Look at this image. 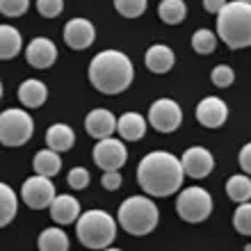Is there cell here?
<instances>
[{
  "label": "cell",
  "instance_id": "cell-1",
  "mask_svg": "<svg viewBox=\"0 0 251 251\" xmlns=\"http://www.w3.org/2000/svg\"><path fill=\"white\" fill-rule=\"evenodd\" d=\"M183 178V162L167 151L149 153L137 167V183L149 197H172L176 190H180Z\"/></svg>",
  "mask_w": 251,
  "mask_h": 251
},
{
  "label": "cell",
  "instance_id": "cell-2",
  "mask_svg": "<svg viewBox=\"0 0 251 251\" xmlns=\"http://www.w3.org/2000/svg\"><path fill=\"white\" fill-rule=\"evenodd\" d=\"M132 62L119 50H100L89 64L92 85L107 96L126 92L132 82Z\"/></svg>",
  "mask_w": 251,
  "mask_h": 251
},
{
  "label": "cell",
  "instance_id": "cell-3",
  "mask_svg": "<svg viewBox=\"0 0 251 251\" xmlns=\"http://www.w3.org/2000/svg\"><path fill=\"white\" fill-rule=\"evenodd\" d=\"M217 34L233 50L251 46V2H226L224 9L217 14Z\"/></svg>",
  "mask_w": 251,
  "mask_h": 251
},
{
  "label": "cell",
  "instance_id": "cell-4",
  "mask_svg": "<svg viewBox=\"0 0 251 251\" xmlns=\"http://www.w3.org/2000/svg\"><path fill=\"white\" fill-rule=\"evenodd\" d=\"M117 224L105 210H87L75 222V235L87 249H107L117 238Z\"/></svg>",
  "mask_w": 251,
  "mask_h": 251
},
{
  "label": "cell",
  "instance_id": "cell-5",
  "mask_svg": "<svg viewBox=\"0 0 251 251\" xmlns=\"http://www.w3.org/2000/svg\"><path fill=\"white\" fill-rule=\"evenodd\" d=\"M117 222L130 235H137V238L139 235H149L160 222L158 205L149 197H128L121 203Z\"/></svg>",
  "mask_w": 251,
  "mask_h": 251
},
{
  "label": "cell",
  "instance_id": "cell-6",
  "mask_svg": "<svg viewBox=\"0 0 251 251\" xmlns=\"http://www.w3.org/2000/svg\"><path fill=\"white\" fill-rule=\"evenodd\" d=\"M34 135V121L30 112L9 107L0 114V142L5 146H23Z\"/></svg>",
  "mask_w": 251,
  "mask_h": 251
},
{
  "label": "cell",
  "instance_id": "cell-7",
  "mask_svg": "<svg viewBox=\"0 0 251 251\" xmlns=\"http://www.w3.org/2000/svg\"><path fill=\"white\" fill-rule=\"evenodd\" d=\"M176 212L178 217L187 224H201L210 217L212 212V197L208 194V190L203 187H187L178 194L176 201Z\"/></svg>",
  "mask_w": 251,
  "mask_h": 251
},
{
  "label": "cell",
  "instance_id": "cell-8",
  "mask_svg": "<svg viewBox=\"0 0 251 251\" xmlns=\"http://www.w3.org/2000/svg\"><path fill=\"white\" fill-rule=\"evenodd\" d=\"M21 197H23V203L32 210H44V208H50V203L55 201V185L50 183L48 176H32L27 178L23 185H21Z\"/></svg>",
  "mask_w": 251,
  "mask_h": 251
},
{
  "label": "cell",
  "instance_id": "cell-9",
  "mask_svg": "<svg viewBox=\"0 0 251 251\" xmlns=\"http://www.w3.org/2000/svg\"><path fill=\"white\" fill-rule=\"evenodd\" d=\"M149 124L158 132H174L183 124V110L176 100L172 99H158L149 107Z\"/></svg>",
  "mask_w": 251,
  "mask_h": 251
},
{
  "label": "cell",
  "instance_id": "cell-10",
  "mask_svg": "<svg viewBox=\"0 0 251 251\" xmlns=\"http://www.w3.org/2000/svg\"><path fill=\"white\" fill-rule=\"evenodd\" d=\"M128 160V149L121 139L105 137L99 139V144L94 146V162L100 167V172H119Z\"/></svg>",
  "mask_w": 251,
  "mask_h": 251
},
{
  "label": "cell",
  "instance_id": "cell-11",
  "mask_svg": "<svg viewBox=\"0 0 251 251\" xmlns=\"http://www.w3.org/2000/svg\"><path fill=\"white\" fill-rule=\"evenodd\" d=\"M183 169H185V176L190 178H205L208 174L215 169V158H212V153L203 146H192L183 153Z\"/></svg>",
  "mask_w": 251,
  "mask_h": 251
},
{
  "label": "cell",
  "instance_id": "cell-12",
  "mask_svg": "<svg viewBox=\"0 0 251 251\" xmlns=\"http://www.w3.org/2000/svg\"><path fill=\"white\" fill-rule=\"evenodd\" d=\"M96 39V30L87 19H71L64 25V41L73 50H85Z\"/></svg>",
  "mask_w": 251,
  "mask_h": 251
},
{
  "label": "cell",
  "instance_id": "cell-13",
  "mask_svg": "<svg viewBox=\"0 0 251 251\" xmlns=\"http://www.w3.org/2000/svg\"><path fill=\"white\" fill-rule=\"evenodd\" d=\"M228 119V107L217 96H208L197 105V121L203 128H219Z\"/></svg>",
  "mask_w": 251,
  "mask_h": 251
},
{
  "label": "cell",
  "instance_id": "cell-14",
  "mask_svg": "<svg viewBox=\"0 0 251 251\" xmlns=\"http://www.w3.org/2000/svg\"><path fill=\"white\" fill-rule=\"evenodd\" d=\"M25 60L34 69H48L57 60V46L46 37H37L27 44L25 48Z\"/></svg>",
  "mask_w": 251,
  "mask_h": 251
},
{
  "label": "cell",
  "instance_id": "cell-15",
  "mask_svg": "<svg viewBox=\"0 0 251 251\" xmlns=\"http://www.w3.org/2000/svg\"><path fill=\"white\" fill-rule=\"evenodd\" d=\"M117 117H114L110 110L105 107H96L92 112L87 114L85 119V128L89 132V137L94 139H105V137H112V132H117Z\"/></svg>",
  "mask_w": 251,
  "mask_h": 251
},
{
  "label": "cell",
  "instance_id": "cell-16",
  "mask_svg": "<svg viewBox=\"0 0 251 251\" xmlns=\"http://www.w3.org/2000/svg\"><path fill=\"white\" fill-rule=\"evenodd\" d=\"M50 217H53L55 224H60V226H69L73 222H78V217H80L78 199L69 197V194H57L55 201L50 203Z\"/></svg>",
  "mask_w": 251,
  "mask_h": 251
},
{
  "label": "cell",
  "instance_id": "cell-17",
  "mask_svg": "<svg viewBox=\"0 0 251 251\" xmlns=\"http://www.w3.org/2000/svg\"><path fill=\"white\" fill-rule=\"evenodd\" d=\"M174 50L169 46H165V44H155V46H151L149 50H146L144 55V62H146V69L151 73H167L172 71L174 66Z\"/></svg>",
  "mask_w": 251,
  "mask_h": 251
},
{
  "label": "cell",
  "instance_id": "cell-18",
  "mask_svg": "<svg viewBox=\"0 0 251 251\" xmlns=\"http://www.w3.org/2000/svg\"><path fill=\"white\" fill-rule=\"evenodd\" d=\"M117 132L121 135V139L126 142H137L144 137L146 132V119L137 112H126L117 121Z\"/></svg>",
  "mask_w": 251,
  "mask_h": 251
},
{
  "label": "cell",
  "instance_id": "cell-19",
  "mask_svg": "<svg viewBox=\"0 0 251 251\" xmlns=\"http://www.w3.org/2000/svg\"><path fill=\"white\" fill-rule=\"evenodd\" d=\"M48 99V89L46 85L41 82V80H25V82H21L19 87V100L23 103L25 107H30V110H34V107H41L44 103H46Z\"/></svg>",
  "mask_w": 251,
  "mask_h": 251
},
{
  "label": "cell",
  "instance_id": "cell-20",
  "mask_svg": "<svg viewBox=\"0 0 251 251\" xmlns=\"http://www.w3.org/2000/svg\"><path fill=\"white\" fill-rule=\"evenodd\" d=\"M46 144L50 149H55V151L66 153L71 151L73 144H75V132L71 130V126L66 124H53L46 130Z\"/></svg>",
  "mask_w": 251,
  "mask_h": 251
},
{
  "label": "cell",
  "instance_id": "cell-21",
  "mask_svg": "<svg viewBox=\"0 0 251 251\" xmlns=\"http://www.w3.org/2000/svg\"><path fill=\"white\" fill-rule=\"evenodd\" d=\"M32 167L34 172L41 174V176H48V178H53L55 174H60V167H62V160H60V151H55V149H44L34 155L32 160Z\"/></svg>",
  "mask_w": 251,
  "mask_h": 251
},
{
  "label": "cell",
  "instance_id": "cell-22",
  "mask_svg": "<svg viewBox=\"0 0 251 251\" xmlns=\"http://www.w3.org/2000/svg\"><path fill=\"white\" fill-rule=\"evenodd\" d=\"M23 39L21 32L12 25H2L0 27V60H12L21 53Z\"/></svg>",
  "mask_w": 251,
  "mask_h": 251
},
{
  "label": "cell",
  "instance_id": "cell-23",
  "mask_svg": "<svg viewBox=\"0 0 251 251\" xmlns=\"http://www.w3.org/2000/svg\"><path fill=\"white\" fill-rule=\"evenodd\" d=\"M226 194L235 203H245L251 201V178L247 174H235L226 180Z\"/></svg>",
  "mask_w": 251,
  "mask_h": 251
},
{
  "label": "cell",
  "instance_id": "cell-24",
  "mask_svg": "<svg viewBox=\"0 0 251 251\" xmlns=\"http://www.w3.org/2000/svg\"><path fill=\"white\" fill-rule=\"evenodd\" d=\"M39 249L41 251H69V235L62 228H44L39 233Z\"/></svg>",
  "mask_w": 251,
  "mask_h": 251
},
{
  "label": "cell",
  "instance_id": "cell-25",
  "mask_svg": "<svg viewBox=\"0 0 251 251\" xmlns=\"http://www.w3.org/2000/svg\"><path fill=\"white\" fill-rule=\"evenodd\" d=\"M158 16L167 25H178L187 16V7L183 0H162L158 7Z\"/></svg>",
  "mask_w": 251,
  "mask_h": 251
},
{
  "label": "cell",
  "instance_id": "cell-26",
  "mask_svg": "<svg viewBox=\"0 0 251 251\" xmlns=\"http://www.w3.org/2000/svg\"><path fill=\"white\" fill-rule=\"evenodd\" d=\"M16 210H19V201H16V194L7 183H0V226H7L16 217Z\"/></svg>",
  "mask_w": 251,
  "mask_h": 251
},
{
  "label": "cell",
  "instance_id": "cell-27",
  "mask_svg": "<svg viewBox=\"0 0 251 251\" xmlns=\"http://www.w3.org/2000/svg\"><path fill=\"white\" fill-rule=\"evenodd\" d=\"M192 48L199 55H210L217 48V37L212 34V30H205V27L203 30H197V32L192 34Z\"/></svg>",
  "mask_w": 251,
  "mask_h": 251
},
{
  "label": "cell",
  "instance_id": "cell-28",
  "mask_svg": "<svg viewBox=\"0 0 251 251\" xmlns=\"http://www.w3.org/2000/svg\"><path fill=\"white\" fill-rule=\"evenodd\" d=\"M233 226H235V231L240 235H251V203H240L235 215H233Z\"/></svg>",
  "mask_w": 251,
  "mask_h": 251
},
{
  "label": "cell",
  "instance_id": "cell-29",
  "mask_svg": "<svg viewBox=\"0 0 251 251\" xmlns=\"http://www.w3.org/2000/svg\"><path fill=\"white\" fill-rule=\"evenodd\" d=\"M114 9L126 19H137L146 12V0H114Z\"/></svg>",
  "mask_w": 251,
  "mask_h": 251
},
{
  "label": "cell",
  "instance_id": "cell-30",
  "mask_svg": "<svg viewBox=\"0 0 251 251\" xmlns=\"http://www.w3.org/2000/svg\"><path fill=\"white\" fill-rule=\"evenodd\" d=\"M210 80H212V85H215V87L224 89V87H231V85H233V80H235V73H233L231 66L219 64V66H215V69H212Z\"/></svg>",
  "mask_w": 251,
  "mask_h": 251
},
{
  "label": "cell",
  "instance_id": "cell-31",
  "mask_svg": "<svg viewBox=\"0 0 251 251\" xmlns=\"http://www.w3.org/2000/svg\"><path fill=\"white\" fill-rule=\"evenodd\" d=\"M30 7V0H0V12L9 16V19H16V16H23Z\"/></svg>",
  "mask_w": 251,
  "mask_h": 251
},
{
  "label": "cell",
  "instance_id": "cell-32",
  "mask_svg": "<svg viewBox=\"0 0 251 251\" xmlns=\"http://www.w3.org/2000/svg\"><path fill=\"white\" fill-rule=\"evenodd\" d=\"M37 9L44 19H55L60 16L62 9H64V2L62 0H37Z\"/></svg>",
  "mask_w": 251,
  "mask_h": 251
},
{
  "label": "cell",
  "instance_id": "cell-33",
  "mask_svg": "<svg viewBox=\"0 0 251 251\" xmlns=\"http://www.w3.org/2000/svg\"><path fill=\"white\" fill-rule=\"evenodd\" d=\"M89 180H92V176H89V172H87L85 167H75V169L69 172V185L73 190H85L89 185Z\"/></svg>",
  "mask_w": 251,
  "mask_h": 251
},
{
  "label": "cell",
  "instance_id": "cell-34",
  "mask_svg": "<svg viewBox=\"0 0 251 251\" xmlns=\"http://www.w3.org/2000/svg\"><path fill=\"white\" fill-rule=\"evenodd\" d=\"M100 185L105 190L114 192L121 187V174L119 172H103V178H100Z\"/></svg>",
  "mask_w": 251,
  "mask_h": 251
},
{
  "label": "cell",
  "instance_id": "cell-35",
  "mask_svg": "<svg viewBox=\"0 0 251 251\" xmlns=\"http://www.w3.org/2000/svg\"><path fill=\"white\" fill-rule=\"evenodd\" d=\"M238 160H240V167H242V172L249 174V176H251V142L240 149Z\"/></svg>",
  "mask_w": 251,
  "mask_h": 251
},
{
  "label": "cell",
  "instance_id": "cell-36",
  "mask_svg": "<svg viewBox=\"0 0 251 251\" xmlns=\"http://www.w3.org/2000/svg\"><path fill=\"white\" fill-rule=\"evenodd\" d=\"M226 0H203V9L210 14H219L222 9H224Z\"/></svg>",
  "mask_w": 251,
  "mask_h": 251
},
{
  "label": "cell",
  "instance_id": "cell-37",
  "mask_svg": "<svg viewBox=\"0 0 251 251\" xmlns=\"http://www.w3.org/2000/svg\"><path fill=\"white\" fill-rule=\"evenodd\" d=\"M247 2H251V0H247Z\"/></svg>",
  "mask_w": 251,
  "mask_h": 251
}]
</instances>
